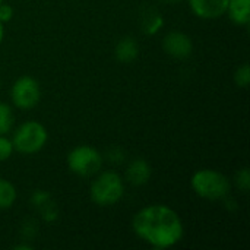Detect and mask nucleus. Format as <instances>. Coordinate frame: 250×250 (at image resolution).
<instances>
[{"label": "nucleus", "instance_id": "nucleus-23", "mask_svg": "<svg viewBox=\"0 0 250 250\" xmlns=\"http://www.w3.org/2000/svg\"><path fill=\"white\" fill-rule=\"evenodd\" d=\"M3 1H4V0H0V4H1V3H3Z\"/></svg>", "mask_w": 250, "mask_h": 250}, {"label": "nucleus", "instance_id": "nucleus-21", "mask_svg": "<svg viewBox=\"0 0 250 250\" xmlns=\"http://www.w3.org/2000/svg\"><path fill=\"white\" fill-rule=\"evenodd\" d=\"M161 3H164V4H177V3H180L182 0H160Z\"/></svg>", "mask_w": 250, "mask_h": 250}, {"label": "nucleus", "instance_id": "nucleus-13", "mask_svg": "<svg viewBox=\"0 0 250 250\" xmlns=\"http://www.w3.org/2000/svg\"><path fill=\"white\" fill-rule=\"evenodd\" d=\"M163 26H164V18L155 10L148 12L142 18V31L146 35H155L157 32H160Z\"/></svg>", "mask_w": 250, "mask_h": 250}, {"label": "nucleus", "instance_id": "nucleus-24", "mask_svg": "<svg viewBox=\"0 0 250 250\" xmlns=\"http://www.w3.org/2000/svg\"><path fill=\"white\" fill-rule=\"evenodd\" d=\"M0 85H1V79H0Z\"/></svg>", "mask_w": 250, "mask_h": 250}, {"label": "nucleus", "instance_id": "nucleus-19", "mask_svg": "<svg viewBox=\"0 0 250 250\" xmlns=\"http://www.w3.org/2000/svg\"><path fill=\"white\" fill-rule=\"evenodd\" d=\"M13 7L10 6V4H7V3H1L0 4V22L1 23H7V22H10L12 21V18H13Z\"/></svg>", "mask_w": 250, "mask_h": 250}, {"label": "nucleus", "instance_id": "nucleus-4", "mask_svg": "<svg viewBox=\"0 0 250 250\" xmlns=\"http://www.w3.org/2000/svg\"><path fill=\"white\" fill-rule=\"evenodd\" d=\"M48 141L47 129L37 120L21 123L12 135V144L16 152L23 155H34L40 152Z\"/></svg>", "mask_w": 250, "mask_h": 250}, {"label": "nucleus", "instance_id": "nucleus-6", "mask_svg": "<svg viewBox=\"0 0 250 250\" xmlns=\"http://www.w3.org/2000/svg\"><path fill=\"white\" fill-rule=\"evenodd\" d=\"M10 100L18 110L26 111L37 107L41 100V88L38 81L29 75L18 78L10 88Z\"/></svg>", "mask_w": 250, "mask_h": 250}, {"label": "nucleus", "instance_id": "nucleus-8", "mask_svg": "<svg viewBox=\"0 0 250 250\" xmlns=\"http://www.w3.org/2000/svg\"><path fill=\"white\" fill-rule=\"evenodd\" d=\"M195 16L205 21L220 19L227 13L229 0H188Z\"/></svg>", "mask_w": 250, "mask_h": 250}, {"label": "nucleus", "instance_id": "nucleus-22", "mask_svg": "<svg viewBox=\"0 0 250 250\" xmlns=\"http://www.w3.org/2000/svg\"><path fill=\"white\" fill-rule=\"evenodd\" d=\"M15 249H26V250H29V249H32L31 246H28V245H18V246H15Z\"/></svg>", "mask_w": 250, "mask_h": 250}, {"label": "nucleus", "instance_id": "nucleus-1", "mask_svg": "<svg viewBox=\"0 0 250 250\" xmlns=\"http://www.w3.org/2000/svg\"><path fill=\"white\" fill-rule=\"evenodd\" d=\"M133 233L157 250L174 248L185 236L180 215L164 204H152L139 209L132 220Z\"/></svg>", "mask_w": 250, "mask_h": 250}, {"label": "nucleus", "instance_id": "nucleus-12", "mask_svg": "<svg viewBox=\"0 0 250 250\" xmlns=\"http://www.w3.org/2000/svg\"><path fill=\"white\" fill-rule=\"evenodd\" d=\"M16 198H18V192L15 185L0 177V211L12 208L13 204L16 202Z\"/></svg>", "mask_w": 250, "mask_h": 250}, {"label": "nucleus", "instance_id": "nucleus-18", "mask_svg": "<svg viewBox=\"0 0 250 250\" xmlns=\"http://www.w3.org/2000/svg\"><path fill=\"white\" fill-rule=\"evenodd\" d=\"M48 201H51V195L45 190H35L31 196V204L34 205L35 209H38L40 207H42Z\"/></svg>", "mask_w": 250, "mask_h": 250}, {"label": "nucleus", "instance_id": "nucleus-10", "mask_svg": "<svg viewBox=\"0 0 250 250\" xmlns=\"http://www.w3.org/2000/svg\"><path fill=\"white\" fill-rule=\"evenodd\" d=\"M139 54V45L133 37L122 38L114 47V57L120 63H132Z\"/></svg>", "mask_w": 250, "mask_h": 250}, {"label": "nucleus", "instance_id": "nucleus-11", "mask_svg": "<svg viewBox=\"0 0 250 250\" xmlns=\"http://www.w3.org/2000/svg\"><path fill=\"white\" fill-rule=\"evenodd\" d=\"M230 21L239 26H246L250 22V0H229L227 13Z\"/></svg>", "mask_w": 250, "mask_h": 250}, {"label": "nucleus", "instance_id": "nucleus-2", "mask_svg": "<svg viewBox=\"0 0 250 250\" xmlns=\"http://www.w3.org/2000/svg\"><path fill=\"white\" fill-rule=\"evenodd\" d=\"M193 192L207 201L227 199L231 192V180L221 171L212 168H201L190 179Z\"/></svg>", "mask_w": 250, "mask_h": 250}, {"label": "nucleus", "instance_id": "nucleus-7", "mask_svg": "<svg viewBox=\"0 0 250 250\" xmlns=\"http://www.w3.org/2000/svg\"><path fill=\"white\" fill-rule=\"evenodd\" d=\"M164 51L174 59H188L193 51L192 38L182 31H170L163 38Z\"/></svg>", "mask_w": 250, "mask_h": 250}, {"label": "nucleus", "instance_id": "nucleus-16", "mask_svg": "<svg viewBox=\"0 0 250 250\" xmlns=\"http://www.w3.org/2000/svg\"><path fill=\"white\" fill-rule=\"evenodd\" d=\"M13 152H15V148H13L12 139L7 138L6 135H0V163L7 161Z\"/></svg>", "mask_w": 250, "mask_h": 250}, {"label": "nucleus", "instance_id": "nucleus-9", "mask_svg": "<svg viewBox=\"0 0 250 250\" xmlns=\"http://www.w3.org/2000/svg\"><path fill=\"white\" fill-rule=\"evenodd\" d=\"M152 168L148 161L142 158L133 160L126 168V180L133 186H144L149 182Z\"/></svg>", "mask_w": 250, "mask_h": 250}, {"label": "nucleus", "instance_id": "nucleus-5", "mask_svg": "<svg viewBox=\"0 0 250 250\" xmlns=\"http://www.w3.org/2000/svg\"><path fill=\"white\" fill-rule=\"evenodd\" d=\"M69 170L79 177H92L103 167L101 152L91 145H78L67 154Z\"/></svg>", "mask_w": 250, "mask_h": 250}, {"label": "nucleus", "instance_id": "nucleus-14", "mask_svg": "<svg viewBox=\"0 0 250 250\" xmlns=\"http://www.w3.org/2000/svg\"><path fill=\"white\" fill-rule=\"evenodd\" d=\"M13 125H15L13 108L6 103H0V135L10 133Z\"/></svg>", "mask_w": 250, "mask_h": 250}, {"label": "nucleus", "instance_id": "nucleus-20", "mask_svg": "<svg viewBox=\"0 0 250 250\" xmlns=\"http://www.w3.org/2000/svg\"><path fill=\"white\" fill-rule=\"evenodd\" d=\"M3 40H4V23L0 22V45H1Z\"/></svg>", "mask_w": 250, "mask_h": 250}, {"label": "nucleus", "instance_id": "nucleus-15", "mask_svg": "<svg viewBox=\"0 0 250 250\" xmlns=\"http://www.w3.org/2000/svg\"><path fill=\"white\" fill-rule=\"evenodd\" d=\"M234 83L239 86V88H243L246 89L250 83V67L248 63H243L242 66H239L234 72Z\"/></svg>", "mask_w": 250, "mask_h": 250}, {"label": "nucleus", "instance_id": "nucleus-17", "mask_svg": "<svg viewBox=\"0 0 250 250\" xmlns=\"http://www.w3.org/2000/svg\"><path fill=\"white\" fill-rule=\"evenodd\" d=\"M234 183L236 186L242 190V192H249L250 189V173L248 168H242L240 171L236 173L234 177Z\"/></svg>", "mask_w": 250, "mask_h": 250}, {"label": "nucleus", "instance_id": "nucleus-3", "mask_svg": "<svg viewBox=\"0 0 250 250\" xmlns=\"http://www.w3.org/2000/svg\"><path fill=\"white\" fill-rule=\"evenodd\" d=\"M91 201L98 207H113L125 196V182L114 170L98 171L89 188Z\"/></svg>", "mask_w": 250, "mask_h": 250}]
</instances>
